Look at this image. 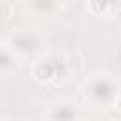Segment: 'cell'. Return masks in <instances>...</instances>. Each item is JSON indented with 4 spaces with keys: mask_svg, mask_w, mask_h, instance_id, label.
<instances>
[{
    "mask_svg": "<svg viewBox=\"0 0 121 121\" xmlns=\"http://www.w3.org/2000/svg\"><path fill=\"white\" fill-rule=\"evenodd\" d=\"M64 64H66V68H68L70 72H81L83 66H85V60H83V57H81L79 53H70V55L66 57Z\"/></svg>",
    "mask_w": 121,
    "mask_h": 121,
    "instance_id": "5",
    "label": "cell"
},
{
    "mask_svg": "<svg viewBox=\"0 0 121 121\" xmlns=\"http://www.w3.org/2000/svg\"><path fill=\"white\" fill-rule=\"evenodd\" d=\"M36 43L38 42L28 32H17V34L11 36V47L15 51H19V53H30V51H34Z\"/></svg>",
    "mask_w": 121,
    "mask_h": 121,
    "instance_id": "3",
    "label": "cell"
},
{
    "mask_svg": "<svg viewBox=\"0 0 121 121\" xmlns=\"http://www.w3.org/2000/svg\"><path fill=\"white\" fill-rule=\"evenodd\" d=\"M89 9H93L95 13L102 15V13L110 11V2H89Z\"/></svg>",
    "mask_w": 121,
    "mask_h": 121,
    "instance_id": "6",
    "label": "cell"
},
{
    "mask_svg": "<svg viewBox=\"0 0 121 121\" xmlns=\"http://www.w3.org/2000/svg\"><path fill=\"white\" fill-rule=\"evenodd\" d=\"M59 106H60V110L57 108V104L51 108L49 119H53V121H72L74 115H76V110L72 108V104H68V102H59Z\"/></svg>",
    "mask_w": 121,
    "mask_h": 121,
    "instance_id": "4",
    "label": "cell"
},
{
    "mask_svg": "<svg viewBox=\"0 0 121 121\" xmlns=\"http://www.w3.org/2000/svg\"><path fill=\"white\" fill-rule=\"evenodd\" d=\"M11 13H13V4L11 2H6V0L0 2V15L2 17H9Z\"/></svg>",
    "mask_w": 121,
    "mask_h": 121,
    "instance_id": "7",
    "label": "cell"
},
{
    "mask_svg": "<svg viewBox=\"0 0 121 121\" xmlns=\"http://www.w3.org/2000/svg\"><path fill=\"white\" fill-rule=\"evenodd\" d=\"M110 121H121V119H117V117H112V119H110Z\"/></svg>",
    "mask_w": 121,
    "mask_h": 121,
    "instance_id": "9",
    "label": "cell"
},
{
    "mask_svg": "<svg viewBox=\"0 0 121 121\" xmlns=\"http://www.w3.org/2000/svg\"><path fill=\"white\" fill-rule=\"evenodd\" d=\"M57 74H59V70H57V66H55L53 60L40 59V60H36V62L32 64V76H34V79L40 81V83H47V81L55 79Z\"/></svg>",
    "mask_w": 121,
    "mask_h": 121,
    "instance_id": "2",
    "label": "cell"
},
{
    "mask_svg": "<svg viewBox=\"0 0 121 121\" xmlns=\"http://www.w3.org/2000/svg\"><path fill=\"white\" fill-rule=\"evenodd\" d=\"M85 95L89 96V100L96 102V104H106L112 98L115 100L117 91H115V83L106 76V78H93L87 81L85 85Z\"/></svg>",
    "mask_w": 121,
    "mask_h": 121,
    "instance_id": "1",
    "label": "cell"
},
{
    "mask_svg": "<svg viewBox=\"0 0 121 121\" xmlns=\"http://www.w3.org/2000/svg\"><path fill=\"white\" fill-rule=\"evenodd\" d=\"M113 106H115L117 112H121V93H117V96H115V100H113Z\"/></svg>",
    "mask_w": 121,
    "mask_h": 121,
    "instance_id": "8",
    "label": "cell"
}]
</instances>
